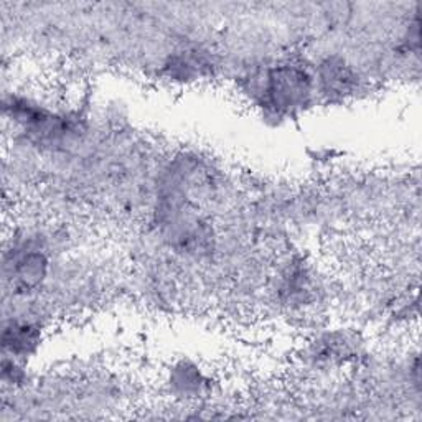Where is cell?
Instances as JSON below:
<instances>
[{
    "mask_svg": "<svg viewBox=\"0 0 422 422\" xmlns=\"http://www.w3.org/2000/svg\"><path fill=\"white\" fill-rule=\"evenodd\" d=\"M3 342L6 345L12 346V351H25L28 350L30 346L35 345L37 342V337L33 335V330L30 327H19V328H12V332H6V337H3Z\"/></svg>",
    "mask_w": 422,
    "mask_h": 422,
    "instance_id": "6da1fadb",
    "label": "cell"
}]
</instances>
